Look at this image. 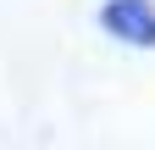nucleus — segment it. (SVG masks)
Listing matches in <instances>:
<instances>
[{"label": "nucleus", "instance_id": "1", "mask_svg": "<svg viewBox=\"0 0 155 150\" xmlns=\"http://www.w3.org/2000/svg\"><path fill=\"white\" fill-rule=\"evenodd\" d=\"M105 28L127 45H155V6L150 0H116V6H105Z\"/></svg>", "mask_w": 155, "mask_h": 150}]
</instances>
